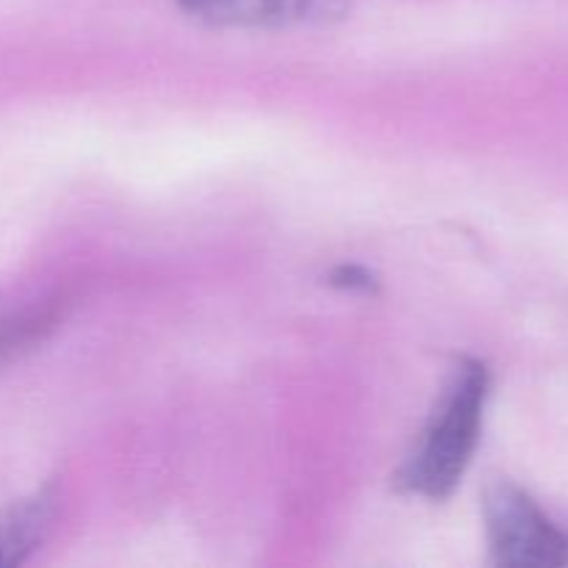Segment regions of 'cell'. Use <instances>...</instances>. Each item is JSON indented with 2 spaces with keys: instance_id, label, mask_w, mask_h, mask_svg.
Listing matches in <instances>:
<instances>
[{
  "instance_id": "7a4b0ae2",
  "label": "cell",
  "mask_w": 568,
  "mask_h": 568,
  "mask_svg": "<svg viewBox=\"0 0 568 568\" xmlns=\"http://www.w3.org/2000/svg\"><path fill=\"white\" fill-rule=\"evenodd\" d=\"M483 521L491 558L508 568L568 566V532L516 483L491 480L483 491Z\"/></svg>"
},
{
  "instance_id": "5b68a950",
  "label": "cell",
  "mask_w": 568,
  "mask_h": 568,
  "mask_svg": "<svg viewBox=\"0 0 568 568\" xmlns=\"http://www.w3.org/2000/svg\"><path fill=\"white\" fill-rule=\"evenodd\" d=\"M331 286L349 288V292H375V277L364 266L344 264L331 275Z\"/></svg>"
},
{
  "instance_id": "6da1fadb",
  "label": "cell",
  "mask_w": 568,
  "mask_h": 568,
  "mask_svg": "<svg viewBox=\"0 0 568 568\" xmlns=\"http://www.w3.org/2000/svg\"><path fill=\"white\" fill-rule=\"evenodd\" d=\"M491 375L483 361L460 358L422 427L419 442L394 475V488L442 503L458 488L477 453Z\"/></svg>"
},
{
  "instance_id": "277c9868",
  "label": "cell",
  "mask_w": 568,
  "mask_h": 568,
  "mask_svg": "<svg viewBox=\"0 0 568 568\" xmlns=\"http://www.w3.org/2000/svg\"><path fill=\"white\" fill-rule=\"evenodd\" d=\"M55 320H59L55 305H42V308L22 311V314H11L0 320V358L42 338V333L50 331Z\"/></svg>"
},
{
  "instance_id": "3957f363",
  "label": "cell",
  "mask_w": 568,
  "mask_h": 568,
  "mask_svg": "<svg viewBox=\"0 0 568 568\" xmlns=\"http://www.w3.org/2000/svg\"><path fill=\"white\" fill-rule=\"evenodd\" d=\"M186 14L227 28H288L342 14L344 0H178Z\"/></svg>"
}]
</instances>
